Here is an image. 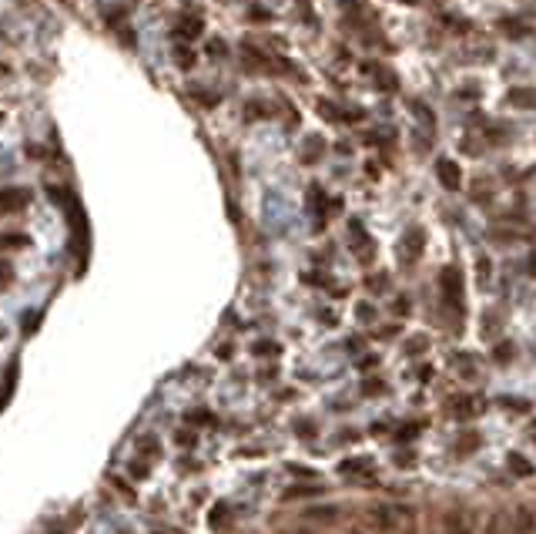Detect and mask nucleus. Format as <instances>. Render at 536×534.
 Here are the masks:
<instances>
[{
  "instance_id": "4468645a",
  "label": "nucleus",
  "mask_w": 536,
  "mask_h": 534,
  "mask_svg": "<svg viewBox=\"0 0 536 534\" xmlns=\"http://www.w3.org/2000/svg\"><path fill=\"white\" fill-rule=\"evenodd\" d=\"M490 276V262H486V259H480V279H486Z\"/></svg>"
},
{
  "instance_id": "20e7f679",
  "label": "nucleus",
  "mask_w": 536,
  "mask_h": 534,
  "mask_svg": "<svg viewBox=\"0 0 536 534\" xmlns=\"http://www.w3.org/2000/svg\"><path fill=\"white\" fill-rule=\"evenodd\" d=\"M506 104L520 108V112H536V88H510Z\"/></svg>"
},
{
  "instance_id": "6e6552de",
  "label": "nucleus",
  "mask_w": 536,
  "mask_h": 534,
  "mask_svg": "<svg viewBox=\"0 0 536 534\" xmlns=\"http://www.w3.org/2000/svg\"><path fill=\"white\" fill-rule=\"evenodd\" d=\"M24 202H27V192H24V189H4V192H0V209H4V212L21 209Z\"/></svg>"
},
{
  "instance_id": "2eb2a0df",
  "label": "nucleus",
  "mask_w": 536,
  "mask_h": 534,
  "mask_svg": "<svg viewBox=\"0 0 536 534\" xmlns=\"http://www.w3.org/2000/svg\"><path fill=\"white\" fill-rule=\"evenodd\" d=\"M7 279H11V269H7V266H0V286H4Z\"/></svg>"
},
{
  "instance_id": "f257e3e1",
  "label": "nucleus",
  "mask_w": 536,
  "mask_h": 534,
  "mask_svg": "<svg viewBox=\"0 0 536 534\" xmlns=\"http://www.w3.org/2000/svg\"><path fill=\"white\" fill-rule=\"evenodd\" d=\"M439 286H443V300L449 310H462V272L456 266H446L439 272Z\"/></svg>"
},
{
  "instance_id": "9d476101",
  "label": "nucleus",
  "mask_w": 536,
  "mask_h": 534,
  "mask_svg": "<svg viewBox=\"0 0 536 534\" xmlns=\"http://www.w3.org/2000/svg\"><path fill=\"white\" fill-rule=\"evenodd\" d=\"M500 31H503L506 37H526V34H530V27H526V24H520V21H510V17H503V21H500Z\"/></svg>"
},
{
  "instance_id": "dca6fc26",
  "label": "nucleus",
  "mask_w": 536,
  "mask_h": 534,
  "mask_svg": "<svg viewBox=\"0 0 536 534\" xmlns=\"http://www.w3.org/2000/svg\"><path fill=\"white\" fill-rule=\"evenodd\" d=\"M298 534H305V531H298Z\"/></svg>"
},
{
  "instance_id": "1a4fd4ad",
  "label": "nucleus",
  "mask_w": 536,
  "mask_h": 534,
  "mask_svg": "<svg viewBox=\"0 0 536 534\" xmlns=\"http://www.w3.org/2000/svg\"><path fill=\"white\" fill-rule=\"evenodd\" d=\"M369 71H373V78H375V84H379V88H385V91H395V88H399V81L389 74V67H375V64H373Z\"/></svg>"
},
{
  "instance_id": "7ed1b4c3",
  "label": "nucleus",
  "mask_w": 536,
  "mask_h": 534,
  "mask_svg": "<svg viewBox=\"0 0 536 534\" xmlns=\"http://www.w3.org/2000/svg\"><path fill=\"white\" fill-rule=\"evenodd\" d=\"M349 242H352V249H355V252H359L362 256V262H369V259H373V239H369V235H365V229H362V222L359 219H355V222L349 225Z\"/></svg>"
},
{
  "instance_id": "0eeeda50",
  "label": "nucleus",
  "mask_w": 536,
  "mask_h": 534,
  "mask_svg": "<svg viewBox=\"0 0 536 534\" xmlns=\"http://www.w3.org/2000/svg\"><path fill=\"white\" fill-rule=\"evenodd\" d=\"M510 534H536V518L530 508H523V511H516L513 524H510Z\"/></svg>"
},
{
  "instance_id": "f03ea898",
  "label": "nucleus",
  "mask_w": 536,
  "mask_h": 534,
  "mask_svg": "<svg viewBox=\"0 0 536 534\" xmlns=\"http://www.w3.org/2000/svg\"><path fill=\"white\" fill-rule=\"evenodd\" d=\"M436 175H439V182H443V189L460 192V185H462L460 162H452V158H439V162H436Z\"/></svg>"
},
{
  "instance_id": "f8f14e48",
  "label": "nucleus",
  "mask_w": 536,
  "mask_h": 534,
  "mask_svg": "<svg viewBox=\"0 0 536 534\" xmlns=\"http://www.w3.org/2000/svg\"><path fill=\"white\" fill-rule=\"evenodd\" d=\"M178 31L191 37V34H198V31H201V24H198V21H185V24H178Z\"/></svg>"
},
{
  "instance_id": "39448f33",
  "label": "nucleus",
  "mask_w": 536,
  "mask_h": 534,
  "mask_svg": "<svg viewBox=\"0 0 536 534\" xmlns=\"http://www.w3.org/2000/svg\"><path fill=\"white\" fill-rule=\"evenodd\" d=\"M423 245H426V235L423 229H409L403 239V262H416L419 252H423Z\"/></svg>"
},
{
  "instance_id": "423d86ee",
  "label": "nucleus",
  "mask_w": 536,
  "mask_h": 534,
  "mask_svg": "<svg viewBox=\"0 0 536 534\" xmlns=\"http://www.w3.org/2000/svg\"><path fill=\"white\" fill-rule=\"evenodd\" d=\"M443 534H472L470 518L462 511H446L443 514Z\"/></svg>"
},
{
  "instance_id": "9b49d317",
  "label": "nucleus",
  "mask_w": 536,
  "mask_h": 534,
  "mask_svg": "<svg viewBox=\"0 0 536 534\" xmlns=\"http://www.w3.org/2000/svg\"><path fill=\"white\" fill-rule=\"evenodd\" d=\"M510 468H513L516 474H533V468H530V464H526V460H523V457H520V454H513V457H510Z\"/></svg>"
},
{
  "instance_id": "ddd939ff",
  "label": "nucleus",
  "mask_w": 536,
  "mask_h": 534,
  "mask_svg": "<svg viewBox=\"0 0 536 534\" xmlns=\"http://www.w3.org/2000/svg\"><path fill=\"white\" fill-rule=\"evenodd\" d=\"M369 290H375V292L385 290V276H373V279H369Z\"/></svg>"
}]
</instances>
